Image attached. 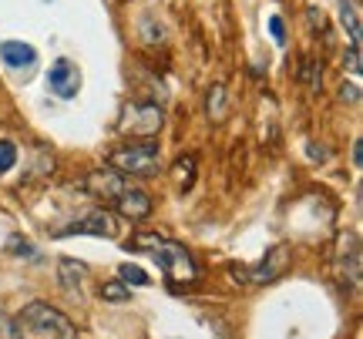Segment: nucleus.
Returning a JSON list of instances; mask_svg holds the SVG:
<instances>
[{
  "mask_svg": "<svg viewBox=\"0 0 363 339\" xmlns=\"http://www.w3.org/2000/svg\"><path fill=\"white\" fill-rule=\"evenodd\" d=\"M111 205H115V212L121 219H131V222H142V219L152 215V195L145 188H125Z\"/></svg>",
  "mask_w": 363,
  "mask_h": 339,
  "instance_id": "1a4fd4ad",
  "label": "nucleus"
},
{
  "mask_svg": "<svg viewBox=\"0 0 363 339\" xmlns=\"http://www.w3.org/2000/svg\"><path fill=\"white\" fill-rule=\"evenodd\" d=\"M195 168H199L195 155H182L179 161H175V168H172V178H175V188H179V192H189V188L195 185Z\"/></svg>",
  "mask_w": 363,
  "mask_h": 339,
  "instance_id": "4468645a",
  "label": "nucleus"
},
{
  "mask_svg": "<svg viewBox=\"0 0 363 339\" xmlns=\"http://www.w3.org/2000/svg\"><path fill=\"white\" fill-rule=\"evenodd\" d=\"M206 111H208V117H212V121H222V117H225V88H222V84H216V88L208 91Z\"/></svg>",
  "mask_w": 363,
  "mask_h": 339,
  "instance_id": "dca6fc26",
  "label": "nucleus"
},
{
  "mask_svg": "<svg viewBox=\"0 0 363 339\" xmlns=\"http://www.w3.org/2000/svg\"><path fill=\"white\" fill-rule=\"evenodd\" d=\"M343 67H350V74H360L363 64H360V47H353L350 44V51L343 54Z\"/></svg>",
  "mask_w": 363,
  "mask_h": 339,
  "instance_id": "4be33fe9",
  "label": "nucleus"
},
{
  "mask_svg": "<svg viewBox=\"0 0 363 339\" xmlns=\"http://www.w3.org/2000/svg\"><path fill=\"white\" fill-rule=\"evenodd\" d=\"M269 34H272V40L283 47V44H286V24H283V17H276V13L269 17Z\"/></svg>",
  "mask_w": 363,
  "mask_h": 339,
  "instance_id": "412c9836",
  "label": "nucleus"
},
{
  "mask_svg": "<svg viewBox=\"0 0 363 339\" xmlns=\"http://www.w3.org/2000/svg\"><path fill=\"white\" fill-rule=\"evenodd\" d=\"M340 101H360V88H357V84H343V88H340Z\"/></svg>",
  "mask_w": 363,
  "mask_h": 339,
  "instance_id": "b1692460",
  "label": "nucleus"
},
{
  "mask_svg": "<svg viewBox=\"0 0 363 339\" xmlns=\"http://www.w3.org/2000/svg\"><path fill=\"white\" fill-rule=\"evenodd\" d=\"M0 339H24L21 336V326L13 323L11 316H4V313H0Z\"/></svg>",
  "mask_w": 363,
  "mask_h": 339,
  "instance_id": "aec40b11",
  "label": "nucleus"
},
{
  "mask_svg": "<svg viewBox=\"0 0 363 339\" xmlns=\"http://www.w3.org/2000/svg\"><path fill=\"white\" fill-rule=\"evenodd\" d=\"M306 155H310L313 161H316V158H320V161H326V158H330V151H326V148H316V144H310V148H306Z\"/></svg>",
  "mask_w": 363,
  "mask_h": 339,
  "instance_id": "a878e982",
  "label": "nucleus"
},
{
  "mask_svg": "<svg viewBox=\"0 0 363 339\" xmlns=\"http://www.w3.org/2000/svg\"><path fill=\"white\" fill-rule=\"evenodd\" d=\"M135 246L152 252V259L162 265V272H165L172 286H192L199 279V265H195L192 252L182 242H172V239H162V235H135Z\"/></svg>",
  "mask_w": 363,
  "mask_h": 339,
  "instance_id": "f257e3e1",
  "label": "nucleus"
},
{
  "mask_svg": "<svg viewBox=\"0 0 363 339\" xmlns=\"http://www.w3.org/2000/svg\"><path fill=\"white\" fill-rule=\"evenodd\" d=\"M0 61L11 67V71H24L27 74H34V64H38V51L30 47V44H24V40H4L0 44Z\"/></svg>",
  "mask_w": 363,
  "mask_h": 339,
  "instance_id": "9d476101",
  "label": "nucleus"
},
{
  "mask_svg": "<svg viewBox=\"0 0 363 339\" xmlns=\"http://www.w3.org/2000/svg\"><path fill=\"white\" fill-rule=\"evenodd\" d=\"M340 4V21L350 34V44L360 47V0H337Z\"/></svg>",
  "mask_w": 363,
  "mask_h": 339,
  "instance_id": "ddd939ff",
  "label": "nucleus"
},
{
  "mask_svg": "<svg viewBox=\"0 0 363 339\" xmlns=\"http://www.w3.org/2000/svg\"><path fill=\"white\" fill-rule=\"evenodd\" d=\"M337 279L343 286H360V275H363V259H360V239L357 232H343L337 239Z\"/></svg>",
  "mask_w": 363,
  "mask_h": 339,
  "instance_id": "39448f33",
  "label": "nucleus"
},
{
  "mask_svg": "<svg viewBox=\"0 0 363 339\" xmlns=\"http://www.w3.org/2000/svg\"><path fill=\"white\" fill-rule=\"evenodd\" d=\"M21 329H30L44 339H78V329L61 309H54L48 302H27L24 313L13 319Z\"/></svg>",
  "mask_w": 363,
  "mask_h": 339,
  "instance_id": "7ed1b4c3",
  "label": "nucleus"
},
{
  "mask_svg": "<svg viewBox=\"0 0 363 339\" xmlns=\"http://www.w3.org/2000/svg\"><path fill=\"white\" fill-rule=\"evenodd\" d=\"M360 161H363V148H360V142H357V144H353V165L360 168Z\"/></svg>",
  "mask_w": 363,
  "mask_h": 339,
  "instance_id": "bb28decb",
  "label": "nucleus"
},
{
  "mask_svg": "<svg viewBox=\"0 0 363 339\" xmlns=\"http://www.w3.org/2000/svg\"><path fill=\"white\" fill-rule=\"evenodd\" d=\"M108 168H115L118 175H138V178L158 175V168H162V148L152 138H142V142H135V144L115 148L108 155Z\"/></svg>",
  "mask_w": 363,
  "mask_h": 339,
  "instance_id": "f03ea898",
  "label": "nucleus"
},
{
  "mask_svg": "<svg viewBox=\"0 0 363 339\" xmlns=\"http://www.w3.org/2000/svg\"><path fill=\"white\" fill-rule=\"evenodd\" d=\"M13 252V255H27V259H34L38 252H34V246L30 242H24V239H11V246H7Z\"/></svg>",
  "mask_w": 363,
  "mask_h": 339,
  "instance_id": "5701e85b",
  "label": "nucleus"
},
{
  "mask_svg": "<svg viewBox=\"0 0 363 339\" xmlns=\"http://www.w3.org/2000/svg\"><path fill=\"white\" fill-rule=\"evenodd\" d=\"M286 265H289V252H286V246H276L266 252V259H262L256 269H249L242 282H259V286L262 282H272L279 272H286Z\"/></svg>",
  "mask_w": 363,
  "mask_h": 339,
  "instance_id": "9b49d317",
  "label": "nucleus"
},
{
  "mask_svg": "<svg viewBox=\"0 0 363 339\" xmlns=\"http://www.w3.org/2000/svg\"><path fill=\"white\" fill-rule=\"evenodd\" d=\"M13 165H17V148H13V142H0V175L11 171Z\"/></svg>",
  "mask_w": 363,
  "mask_h": 339,
  "instance_id": "6ab92c4d",
  "label": "nucleus"
},
{
  "mask_svg": "<svg viewBox=\"0 0 363 339\" xmlns=\"http://www.w3.org/2000/svg\"><path fill=\"white\" fill-rule=\"evenodd\" d=\"M91 198H101V202H115L128 185H125V175H118L115 168H98V171H88V178L81 185Z\"/></svg>",
  "mask_w": 363,
  "mask_h": 339,
  "instance_id": "6e6552de",
  "label": "nucleus"
},
{
  "mask_svg": "<svg viewBox=\"0 0 363 339\" xmlns=\"http://www.w3.org/2000/svg\"><path fill=\"white\" fill-rule=\"evenodd\" d=\"M162 125H165V111L158 105H128L118 128L131 134V138H155Z\"/></svg>",
  "mask_w": 363,
  "mask_h": 339,
  "instance_id": "20e7f679",
  "label": "nucleus"
},
{
  "mask_svg": "<svg viewBox=\"0 0 363 339\" xmlns=\"http://www.w3.org/2000/svg\"><path fill=\"white\" fill-rule=\"evenodd\" d=\"M299 81L306 84V91H320V81H323L320 64H316V61H306V64H303V71H299Z\"/></svg>",
  "mask_w": 363,
  "mask_h": 339,
  "instance_id": "f3484780",
  "label": "nucleus"
},
{
  "mask_svg": "<svg viewBox=\"0 0 363 339\" xmlns=\"http://www.w3.org/2000/svg\"><path fill=\"white\" fill-rule=\"evenodd\" d=\"M118 275H121V282H125V286H138V289L152 286L148 272H145L142 265H131V262H121V265H118Z\"/></svg>",
  "mask_w": 363,
  "mask_h": 339,
  "instance_id": "2eb2a0df",
  "label": "nucleus"
},
{
  "mask_svg": "<svg viewBox=\"0 0 363 339\" xmlns=\"http://www.w3.org/2000/svg\"><path fill=\"white\" fill-rule=\"evenodd\" d=\"M101 296L108 302H125L131 292H128V286H125L121 279H115V282H104V286H101Z\"/></svg>",
  "mask_w": 363,
  "mask_h": 339,
  "instance_id": "a211bd4d",
  "label": "nucleus"
},
{
  "mask_svg": "<svg viewBox=\"0 0 363 339\" xmlns=\"http://www.w3.org/2000/svg\"><path fill=\"white\" fill-rule=\"evenodd\" d=\"M67 235H98V239H115L118 235V222L111 212L104 209H94L88 215H81L74 222H67L65 229H57L54 239H67Z\"/></svg>",
  "mask_w": 363,
  "mask_h": 339,
  "instance_id": "423d86ee",
  "label": "nucleus"
},
{
  "mask_svg": "<svg viewBox=\"0 0 363 339\" xmlns=\"http://www.w3.org/2000/svg\"><path fill=\"white\" fill-rule=\"evenodd\" d=\"M84 275H88V265H84V262H74V259H61V262H57V282H61V289H65V292H71V296H81Z\"/></svg>",
  "mask_w": 363,
  "mask_h": 339,
  "instance_id": "f8f14e48",
  "label": "nucleus"
},
{
  "mask_svg": "<svg viewBox=\"0 0 363 339\" xmlns=\"http://www.w3.org/2000/svg\"><path fill=\"white\" fill-rule=\"evenodd\" d=\"M48 88H51L57 98H65V101H71L74 94L81 91V71L74 61H67V57H57L51 64V71H48Z\"/></svg>",
  "mask_w": 363,
  "mask_h": 339,
  "instance_id": "0eeeda50",
  "label": "nucleus"
},
{
  "mask_svg": "<svg viewBox=\"0 0 363 339\" xmlns=\"http://www.w3.org/2000/svg\"><path fill=\"white\" fill-rule=\"evenodd\" d=\"M310 24H313V30H326V17H323V11H316V7H313V11H310Z\"/></svg>",
  "mask_w": 363,
  "mask_h": 339,
  "instance_id": "393cba45",
  "label": "nucleus"
}]
</instances>
